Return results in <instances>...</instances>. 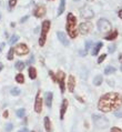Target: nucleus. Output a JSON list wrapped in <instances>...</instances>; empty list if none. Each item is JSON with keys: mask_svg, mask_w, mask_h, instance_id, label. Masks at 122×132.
<instances>
[{"mask_svg": "<svg viewBox=\"0 0 122 132\" xmlns=\"http://www.w3.org/2000/svg\"><path fill=\"white\" fill-rule=\"evenodd\" d=\"M122 104V97L121 94L117 92H108L99 99L98 109L101 112H110L112 110H117L121 107Z\"/></svg>", "mask_w": 122, "mask_h": 132, "instance_id": "1", "label": "nucleus"}, {"mask_svg": "<svg viewBox=\"0 0 122 132\" xmlns=\"http://www.w3.org/2000/svg\"><path fill=\"white\" fill-rule=\"evenodd\" d=\"M66 30L68 32V35L70 38H76L78 35L77 30V18L75 17V14L69 12L67 16V23H66Z\"/></svg>", "mask_w": 122, "mask_h": 132, "instance_id": "2", "label": "nucleus"}, {"mask_svg": "<svg viewBox=\"0 0 122 132\" xmlns=\"http://www.w3.org/2000/svg\"><path fill=\"white\" fill-rule=\"evenodd\" d=\"M50 27H51L50 20H44L42 22V24H41V35H40V38H39V46H41V47L44 46L46 39H47V35L50 30Z\"/></svg>", "mask_w": 122, "mask_h": 132, "instance_id": "3", "label": "nucleus"}, {"mask_svg": "<svg viewBox=\"0 0 122 132\" xmlns=\"http://www.w3.org/2000/svg\"><path fill=\"white\" fill-rule=\"evenodd\" d=\"M92 121L98 129H105L109 127V121L101 114H92Z\"/></svg>", "mask_w": 122, "mask_h": 132, "instance_id": "4", "label": "nucleus"}, {"mask_svg": "<svg viewBox=\"0 0 122 132\" xmlns=\"http://www.w3.org/2000/svg\"><path fill=\"white\" fill-rule=\"evenodd\" d=\"M98 29L101 32H109L112 30V26H111L110 21L104 19V18H101V19H99L98 21Z\"/></svg>", "mask_w": 122, "mask_h": 132, "instance_id": "5", "label": "nucleus"}, {"mask_svg": "<svg viewBox=\"0 0 122 132\" xmlns=\"http://www.w3.org/2000/svg\"><path fill=\"white\" fill-rule=\"evenodd\" d=\"M66 73L63 71L59 70L57 72V81L59 83V86H60V90H61V93H64V90H66Z\"/></svg>", "mask_w": 122, "mask_h": 132, "instance_id": "6", "label": "nucleus"}, {"mask_svg": "<svg viewBox=\"0 0 122 132\" xmlns=\"http://www.w3.org/2000/svg\"><path fill=\"white\" fill-rule=\"evenodd\" d=\"M80 14L83 19H91V18H93V16H94V12L89 6H83L80 10Z\"/></svg>", "mask_w": 122, "mask_h": 132, "instance_id": "7", "label": "nucleus"}, {"mask_svg": "<svg viewBox=\"0 0 122 132\" xmlns=\"http://www.w3.org/2000/svg\"><path fill=\"white\" fill-rule=\"evenodd\" d=\"M14 52H16L18 56H26V54L29 53V48L26 43H19V45H17L16 48H14Z\"/></svg>", "mask_w": 122, "mask_h": 132, "instance_id": "8", "label": "nucleus"}, {"mask_svg": "<svg viewBox=\"0 0 122 132\" xmlns=\"http://www.w3.org/2000/svg\"><path fill=\"white\" fill-rule=\"evenodd\" d=\"M91 30H92V23L90 22V21H86V22H82V23L79 26V31H80V34L83 35V36L88 35Z\"/></svg>", "mask_w": 122, "mask_h": 132, "instance_id": "9", "label": "nucleus"}, {"mask_svg": "<svg viewBox=\"0 0 122 132\" xmlns=\"http://www.w3.org/2000/svg\"><path fill=\"white\" fill-rule=\"evenodd\" d=\"M42 98H41V92L38 91L36 96V101H35V111L37 113H41L42 111Z\"/></svg>", "mask_w": 122, "mask_h": 132, "instance_id": "10", "label": "nucleus"}, {"mask_svg": "<svg viewBox=\"0 0 122 132\" xmlns=\"http://www.w3.org/2000/svg\"><path fill=\"white\" fill-rule=\"evenodd\" d=\"M44 14H46V8H44V6H38L33 10V16L37 18H42Z\"/></svg>", "mask_w": 122, "mask_h": 132, "instance_id": "11", "label": "nucleus"}, {"mask_svg": "<svg viewBox=\"0 0 122 132\" xmlns=\"http://www.w3.org/2000/svg\"><path fill=\"white\" fill-rule=\"evenodd\" d=\"M67 110H68V100H67V99H63V100H62V103H61V108H60V119L61 120H63Z\"/></svg>", "mask_w": 122, "mask_h": 132, "instance_id": "12", "label": "nucleus"}, {"mask_svg": "<svg viewBox=\"0 0 122 132\" xmlns=\"http://www.w3.org/2000/svg\"><path fill=\"white\" fill-rule=\"evenodd\" d=\"M75 87H76L75 77L69 76V78H68V90H69V92H75Z\"/></svg>", "mask_w": 122, "mask_h": 132, "instance_id": "13", "label": "nucleus"}, {"mask_svg": "<svg viewBox=\"0 0 122 132\" xmlns=\"http://www.w3.org/2000/svg\"><path fill=\"white\" fill-rule=\"evenodd\" d=\"M57 37H58V39H59V41H60L63 46H69V40L67 39V36L63 34V32H61V31H58L57 32Z\"/></svg>", "mask_w": 122, "mask_h": 132, "instance_id": "14", "label": "nucleus"}, {"mask_svg": "<svg viewBox=\"0 0 122 132\" xmlns=\"http://www.w3.org/2000/svg\"><path fill=\"white\" fill-rule=\"evenodd\" d=\"M52 99H53V93L52 92H47L46 97H44V103L48 108L52 107Z\"/></svg>", "mask_w": 122, "mask_h": 132, "instance_id": "15", "label": "nucleus"}, {"mask_svg": "<svg viewBox=\"0 0 122 132\" xmlns=\"http://www.w3.org/2000/svg\"><path fill=\"white\" fill-rule=\"evenodd\" d=\"M117 37H118V31L117 30H113V31H111L108 36H105L104 39L108 40V41H113V40L117 39Z\"/></svg>", "mask_w": 122, "mask_h": 132, "instance_id": "16", "label": "nucleus"}, {"mask_svg": "<svg viewBox=\"0 0 122 132\" xmlns=\"http://www.w3.org/2000/svg\"><path fill=\"white\" fill-rule=\"evenodd\" d=\"M102 47H103L102 42H97V45L93 47V49H92V51H91V54H92V56H97L98 52L100 51V49H101Z\"/></svg>", "mask_w": 122, "mask_h": 132, "instance_id": "17", "label": "nucleus"}, {"mask_svg": "<svg viewBox=\"0 0 122 132\" xmlns=\"http://www.w3.org/2000/svg\"><path fill=\"white\" fill-rule=\"evenodd\" d=\"M66 10V0H60L59 3V8H58V16H61Z\"/></svg>", "mask_w": 122, "mask_h": 132, "instance_id": "18", "label": "nucleus"}, {"mask_svg": "<svg viewBox=\"0 0 122 132\" xmlns=\"http://www.w3.org/2000/svg\"><path fill=\"white\" fill-rule=\"evenodd\" d=\"M44 129L47 132H51V122L49 117H44Z\"/></svg>", "mask_w": 122, "mask_h": 132, "instance_id": "19", "label": "nucleus"}, {"mask_svg": "<svg viewBox=\"0 0 122 132\" xmlns=\"http://www.w3.org/2000/svg\"><path fill=\"white\" fill-rule=\"evenodd\" d=\"M102 82H103V77L101 75H98V76L94 77V79H93V84H94V86L99 87Z\"/></svg>", "mask_w": 122, "mask_h": 132, "instance_id": "20", "label": "nucleus"}, {"mask_svg": "<svg viewBox=\"0 0 122 132\" xmlns=\"http://www.w3.org/2000/svg\"><path fill=\"white\" fill-rule=\"evenodd\" d=\"M29 78L32 79V80H35L37 78V70H36V68H33V67H30L29 68Z\"/></svg>", "mask_w": 122, "mask_h": 132, "instance_id": "21", "label": "nucleus"}, {"mask_svg": "<svg viewBox=\"0 0 122 132\" xmlns=\"http://www.w3.org/2000/svg\"><path fill=\"white\" fill-rule=\"evenodd\" d=\"M114 72H116V68L112 67V65H108V67H105V69H104V75H107V76L112 75Z\"/></svg>", "mask_w": 122, "mask_h": 132, "instance_id": "22", "label": "nucleus"}, {"mask_svg": "<svg viewBox=\"0 0 122 132\" xmlns=\"http://www.w3.org/2000/svg\"><path fill=\"white\" fill-rule=\"evenodd\" d=\"M26 67V64H25V62H22V61H17L16 62V69L18 71H21V70H23Z\"/></svg>", "mask_w": 122, "mask_h": 132, "instance_id": "23", "label": "nucleus"}, {"mask_svg": "<svg viewBox=\"0 0 122 132\" xmlns=\"http://www.w3.org/2000/svg\"><path fill=\"white\" fill-rule=\"evenodd\" d=\"M16 81H17V83H23L25 82V77L22 73H18L16 76Z\"/></svg>", "mask_w": 122, "mask_h": 132, "instance_id": "24", "label": "nucleus"}, {"mask_svg": "<svg viewBox=\"0 0 122 132\" xmlns=\"http://www.w3.org/2000/svg\"><path fill=\"white\" fill-rule=\"evenodd\" d=\"M17 117H19V118H23L25 114H26V110L25 109H19V110H17Z\"/></svg>", "mask_w": 122, "mask_h": 132, "instance_id": "25", "label": "nucleus"}, {"mask_svg": "<svg viewBox=\"0 0 122 132\" xmlns=\"http://www.w3.org/2000/svg\"><path fill=\"white\" fill-rule=\"evenodd\" d=\"M18 39H19V36H18V35H13L12 37H11V39L9 40V43H10L11 46H12L14 42H17V41H18Z\"/></svg>", "mask_w": 122, "mask_h": 132, "instance_id": "26", "label": "nucleus"}, {"mask_svg": "<svg viewBox=\"0 0 122 132\" xmlns=\"http://www.w3.org/2000/svg\"><path fill=\"white\" fill-rule=\"evenodd\" d=\"M11 94H12V96H19L20 94V89H18V88H12V89H11Z\"/></svg>", "mask_w": 122, "mask_h": 132, "instance_id": "27", "label": "nucleus"}, {"mask_svg": "<svg viewBox=\"0 0 122 132\" xmlns=\"http://www.w3.org/2000/svg\"><path fill=\"white\" fill-rule=\"evenodd\" d=\"M17 1L18 0H9V10H12L14 7H16V5H17Z\"/></svg>", "mask_w": 122, "mask_h": 132, "instance_id": "28", "label": "nucleus"}, {"mask_svg": "<svg viewBox=\"0 0 122 132\" xmlns=\"http://www.w3.org/2000/svg\"><path fill=\"white\" fill-rule=\"evenodd\" d=\"M13 53H14V48H10L9 52H8V60H12L13 59Z\"/></svg>", "mask_w": 122, "mask_h": 132, "instance_id": "29", "label": "nucleus"}, {"mask_svg": "<svg viewBox=\"0 0 122 132\" xmlns=\"http://www.w3.org/2000/svg\"><path fill=\"white\" fill-rule=\"evenodd\" d=\"M114 116H116L117 118H122V107L118 109L117 111H114Z\"/></svg>", "mask_w": 122, "mask_h": 132, "instance_id": "30", "label": "nucleus"}, {"mask_svg": "<svg viewBox=\"0 0 122 132\" xmlns=\"http://www.w3.org/2000/svg\"><path fill=\"white\" fill-rule=\"evenodd\" d=\"M91 46H92V42L90 41V40H88V41H86V46H84V50L88 52V50L91 48Z\"/></svg>", "mask_w": 122, "mask_h": 132, "instance_id": "31", "label": "nucleus"}, {"mask_svg": "<svg viewBox=\"0 0 122 132\" xmlns=\"http://www.w3.org/2000/svg\"><path fill=\"white\" fill-rule=\"evenodd\" d=\"M105 58H107V54H105V53L101 54V56L99 57V59H98V63H101L102 61H104V60H105Z\"/></svg>", "mask_w": 122, "mask_h": 132, "instance_id": "32", "label": "nucleus"}, {"mask_svg": "<svg viewBox=\"0 0 122 132\" xmlns=\"http://www.w3.org/2000/svg\"><path fill=\"white\" fill-rule=\"evenodd\" d=\"M5 129H6V131H7V132H10L11 130L13 129L12 123H8V124H6V128H5Z\"/></svg>", "mask_w": 122, "mask_h": 132, "instance_id": "33", "label": "nucleus"}, {"mask_svg": "<svg viewBox=\"0 0 122 132\" xmlns=\"http://www.w3.org/2000/svg\"><path fill=\"white\" fill-rule=\"evenodd\" d=\"M108 50H109V52H110V53H112V52H114V51H116V45L109 46V47H108Z\"/></svg>", "mask_w": 122, "mask_h": 132, "instance_id": "34", "label": "nucleus"}, {"mask_svg": "<svg viewBox=\"0 0 122 132\" xmlns=\"http://www.w3.org/2000/svg\"><path fill=\"white\" fill-rule=\"evenodd\" d=\"M110 132H122V130L120 129V128H118V127H113V128H111Z\"/></svg>", "mask_w": 122, "mask_h": 132, "instance_id": "35", "label": "nucleus"}, {"mask_svg": "<svg viewBox=\"0 0 122 132\" xmlns=\"http://www.w3.org/2000/svg\"><path fill=\"white\" fill-rule=\"evenodd\" d=\"M49 75H50V77H51V78H52V80H53L54 82L57 81V77H55V75H54V73H53L52 71H49Z\"/></svg>", "mask_w": 122, "mask_h": 132, "instance_id": "36", "label": "nucleus"}, {"mask_svg": "<svg viewBox=\"0 0 122 132\" xmlns=\"http://www.w3.org/2000/svg\"><path fill=\"white\" fill-rule=\"evenodd\" d=\"M33 62H35V58H33V56H31V58L28 60V62H27V64H32Z\"/></svg>", "mask_w": 122, "mask_h": 132, "instance_id": "37", "label": "nucleus"}, {"mask_svg": "<svg viewBox=\"0 0 122 132\" xmlns=\"http://www.w3.org/2000/svg\"><path fill=\"white\" fill-rule=\"evenodd\" d=\"M28 18H29L28 16H25L23 18H21V19H20V23H23V22H25V21H26V20H27V19H28Z\"/></svg>", "mask_w": 122, "mask_h": 132, "instance_id": "38", "label": "nucleus"}, {"mask_svg": "<svg viewBox=\"0 0 122 132\" xmlns=\"http://www.w3.org/2000/svg\"><path fill=\"white\" fill-rule=\"evenodd\" d=\"M118 16H119L120 19H122V9L119 10V12H118Z\"/></svg>", "mask_w": 122, "mask_h": 132, "instance_id": "39", "label": "nucleus"}, {"mask_svg": "<svg viewBox=\"0 0 122 132\" xmlns=\"http://www.w3.org/2000/svg\"><path fill=\"white\" fill-rule=\"evenodd\" d=\"M19 132H29V130L27 129V128H23V129H21Z\"/></svg>", "mask_w": 122, "mask_h": 132, "instance_id": "40", "label": "nucleus"}, {"mask_svg": "<svg viewBox=\"0 0 122 132\" xmlns=\"http://www.w3.org/2000/svg\"><path fill=\"white\" fill-rule=\"evenodd\" d=\"M8 114H9L8 111H5V112H3V117H5V118H7V117H8Z\"/></svg>", "mask_w": 122, "mask_h": 132, "instance_id": "41", "label": "nucleus"}, {"mask_svg": "<svg viewBox=\"0 0 122 132\" xmlns=\"http://www.w3.org/2000/svg\"><path fill=\"white\" fill-rule=\"evenodd\" d=\"M3 69V64L1 63V62H0V72H1V70Z\"/></svg>", "mask_w": 122, "mask_h": 132, "instance_id": "42", "label": "nucleus"}, {"mask_svg": "<svg viewBox=\"0 0 122 132\" xmlns=\"http://www.w3.org/2000/svg\"><path fill=\"white\" fill-rule=\"evenodd\" d=\"M3 46H5V43H1V45H0V51L2 50V47H3Z\"/></svg>", "mask_w": 122, "mask_h": 132, "instance_id": "43", "label": "nucleus"}, {"mask_svg": "<svg viewBox=\"0 0 122 132\" xmlns=\"http://www.w3.org/2000/svg\"><path fill=\"white\" fill-rule=\"evenodd\" d=\"M119 60L122 62V56H121V54H120V57H119Z\"/></svg>", "mask_w": 122, "mask_h": 132, "instance_id": "44", "label": "nucleus"}, {"mask_svg": "<svg viewBox=\"0 0 122 132\" xmlns=\"http://www.w3.org/2000/svg\"><path fill=\"white\" fill-rule=\"evenodd\" d=\"M73 1H79V0H73Z\"/></svg>", "mask_w": 122, "mask_h": 132, "instance_id": "45", "label": "nucleus"}, {"mask_svg": "<svg viewBox=\"0 0 122 132\" xmlns=\"http://www.w3.org/2000/svg\"><path fill=\"white\" fill-rule=\"evenodd\" d=\"M121 71H122V67H121Z\"/></svg>", "mask_w": 122, "mask_h": 132, "instance_id": "46", "label": "nucleus"}, {"mask_svg": "<svg viewBox=\"0 0 122 132\" xmlns=\"http://www.w3.org/2000/svg\"><path fill=\"white\" fill-rule=\"evenodd\" d=\"M0 18H1V16H0Z\"/></svg>", "mask_w": 122, "mask_h": 132, "instance_id": "47", "label": "nucleus"}]
</instances>
